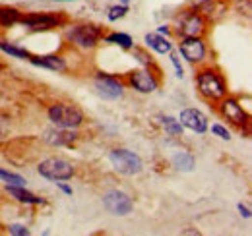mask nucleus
Masks as SVG:
<instances>
[{
  "label": "nucleus",
  "instance_id": "7ed1b4c3",
  "mask_svg": "<svg viewBox=\"0 0 252 236\" xmlns=\"http://www.w3.org/2000/svg\"><path fill=\"white\" fill-rule=\"evenodd\" d=\"M39 175L49 178V180L59 182V180H68V178H72L74 169H72L70 163H66L63 159H47V161H43V163L39 165Z\"/></svg>",
  "mask_w": 252,
  "mask_h": 236
},
{
  "label": "nucleus",
  "instance_id": "9b49d317",
  "mask_svg": "<svg viewBox=\"0 0 252 236\" xmlns=\"http://www.w3.org/2000/svg\"><path fill=\"white\" fill-rule=\"evenodd\" d=\"M59 24V20L57 18H53V16H39V14H32V16H28V18H24L22 20V26L24 28H32V30H49V28H55Z\"/></svg>",
  "mask_w": 252,
  "mask_h": 236
},
{
  "label": "nucleus",
  "instance_id": "4468645a",
  "mask_svg": "<svg viewBox=\"0 0 252 236\" xmlns=\"http://www.w3.org/2000/svg\"><path fill=\"white\" fill-rule=\"evenodd\" d=\"M6 190H8L16 200H20V202H24V204H43V200H41V198L33 196L32 192L24 190L22 186H14V184H10V186H6Z\"/></svg>",
  "mask_w": 252,
  "mask_h": 236
},
{
  "label": "nucleus",
  "instance_id": "9d476101",
  "mask_svg": "<svg viewBox=\"0 0 252 236\" xmlns=\"http://www.w3.org/2000/svg\"><path fill=\"white\" fill-rule=\"evenodd\" d=\"M130 84L134 86L136 91H140V93H152V91H156V88H158L156 80H154L152 74L146 72V70L134 72V74L130 76Z\"/></svg>",
  "mask_w": 252,
  "mask_h": 236
},
{
  "label": "nucleus",
  "instance_id": "6ab92c4d",
  "mask_svg": "<svg viewBox=\"0 0 252 236\" xmlns=\"http://www.w3.org/2000/svg\"><path fill=\"white\" fill-rule=\"evenodd\" d=\"M20 20L18 12L12 8H0V24L2 26H14Z\"/></svg>",
  "mask_w": 252,
  "mask_h": 236
},
{
  "label": "nucleus",
  "instance_id": "dca6fc26",
  "mask_svg": "<svg viewBox=\"0 0 252 236\" xmlns=\"http://www.w3.org/2000/svg\"><path fill=\"white\" fill-rule=\"evenodd\" d=\"M35 64V66H41V68H49V70H59V72H63L64 68H66V64H64L63 59H57V57H32L30 59Z\"/></svg>",
  "mask_w": 252,
  "mask_h": 236
},
{
  "label": "nucleus",
  "instance_id": "20e7f679",
  "mask_svg": "<svg viewBox=\"0 0 252 236\" xmlns=\"http://www.w3.org/2000/svg\"><path fill=\"white\" fill-rule=\"evenodd\" d=\"M198 89L208 99H221L225 95V86L216 72H202L198 76Z\"/></svg>",
  "mask_w": 252,
  "mask_h": 236
},
{
  "label": "nucleus",
  "instance_id": "2eb2a0df",
  "mask_svg": "<svg viewBox=\"0 0 252 236\" xmlns=\"http://www.w3.org/2000/svg\"><path fill=\"white\" fill-rule=\"evenodd\" d=\"M202 31H204V22H202L200 16L192 14V16H189V18L185 20V24H183V33H185V35H189V37H198Z\"/></svg>",
  "mask_w": 252,
  "mask_h": 236
},
{
  "label": "nucleus",
  "instance_id": "b1692460",
  "mask_svg": "<svg viewBox=\"0 0 252 236\" xmlns=\"http://www.w3.org/2000/svg\"><path fill=\"white\" fill-rule=\"evenodd\" d=\"M126 12H128V8H126V6H115V8L111 10V14H109V20H117V18H123Z\"/></svg>",
  "mask_w": 252,
  "mask_h": 236
},
{
  "label": "nucleus",
  "instance_id": "1a4fd4ad",
  "mask_svg": "<svg viewBox=\"0 0 252 236\" xmlns=\"http://www.w3.org/2000/svg\"><path fill=\"white\" fill-rule=\"evenodd\" d=\"M181 55L190 62H198V60L204 59L206 55V49H204V43L198 39V37H187L183 43H181Z\"/></svg>",
  "mask_w": 252,
  "mask_h": 236
},
{
  "label": "nucleus",
  "instance_id": "39448f33",
  "mask_svg": "<svg viewBox=\"0 0 252 236\" xmlns=\"http://www.w3.org/2000/svg\"><path fill=\"white\" fill-rule=\"evenodd\" d=\"M103 202H105V207L113 213V215H128L130 211H132V200L123 194V192H119V190H111V192H107L105 194V198H103Z\"/></svg>",
  "mask_w": 252,
  "mask_h": 236
},
{
  "label": "nucleus",
  "instance_id": "412c9836",
  "mask_svg": "<svg viewBox=\"0 0 252 236\" xmlns=\"http://www.w3.org/2000/svg\"><path fill=\"white\" fill-rule=\"evenodd\" d=\"M163 126H165V130H167L171 136H181V134H183V124H181L179 120H175V118L165 117L163 118Z\"/></svg>",
  "mask_w": 252,
  "mask_h": 236
},
{
  "label": "nucleus",
  "instance_id": "6e6552de",
  "mask_svg": "<svg viewBox=\"0 0 252 236\" xmlns=\"http://www.w3.org/2000/svg\"><path fill=\"white\" fill-rule=\"evenodd\" d=\"M95 88H97V93L101 97H105V99H119V97H123V86L117 80L109 78V76L99 74L95 78Z\"/></svg>",
  "mask_w": 252,
  "mask_h": 236
},
{
  "label": "nucleus",
  "instance_id": "ddd939ff",
  "mask_svg": "<svg viewBox=\"0 0 252 236\" xmlns=\"http://www.w3.org/2000/svg\"><path fill=\"white\" fill-rule=\"evenodd\" d=\"M74 140H76V134L66 132V128L64 130H47L45 132V142L51 144V146H70Z\"/></svg>",
  "mask_w": 252,
  "mask_h": 236
},
{
  "label": "nucleus",
  "instance_id": "f03ea898",
  "mask_svg": "<svg viewBox=\"0 0 252 236\" xmlns=\"http://www.w3.org/2000/svg\"><path fill=\"white\" fill-rule=\"evenodd\" d=\"M109 159H111L113 167H115L121 175L132 177V175H138V173L142 171V159H140L136 153H132V151L115 149V151H111Z\"/></svg>",
  "mask_w": 252,
  "mask_h": 236
},
{
  "label": "nucleus",
  "instance_id": "423d86ee",
  "mask_svg": "<svg viewBox=\"0 0 252 236\" xmlns=\"http://www.w3.org/2000/svg\"><path fill=\"white\" fill-rule=\"evenodd\" d=\"M68 39L78 43L84 49H92V47H95V43L99 39V30L92 28V26H76L68 33Z\"/></svg>",
  "mask_w": 252,
  "mask_h": 236
},
{
  "label": "nucleus",
  "instance_id": "393cba45",
  "mask_svg": "<svg viewBox=\"0 0 252 236\" xmlns=\"http://www.w3.org/2000/svg\"><path fill=\"white\" fill-rule=\"evenodd\" d=\"M212 132H214L216 136H220L221 140H229V138H231L229 132H227L223 126H220V124H214V126H212Z\"/></svg>",
  "mask_w": 252,
  "mask_h": 236
},
{
  "label": "nucleus",
  "instance_id": "cd10ccee",
  "mask_svg": "<svg viewBox=\"0 0 252 236\" xmlns=\"http://www.w3.org/2000/svg\"><path fill=\"white\" fill-rule=\"evenodd\" d=\"M239 211H241V215H243V217H247V219L251 217V211H249V207H245L243 204L239 206Z\"/></svg>",
  "mask_w": 252,
  "mask_h": 236
},
{
  "label": "nucleus",
  "instance_id": "f257e3e1",
  "mask_svg": "<svg viewBox=\"0 0 252 236\" xmlns=\"http://www.w3.org/2000/svg\"><path fill=\"white\" fill-rule=\"evenodd\" d=\"M49 118L55 126L59 128H66V130H72V128H78L82 124V113L76 109V107H70V105H55L49 109Z\"/></svg>",
  "mask_w": 252,
  "mask_h": 236
},
{
  "label": "nucleus",
  "instance_id": "a878e982",
  "mask_svg": "<svg viewBox=\"0 0 252 236\" xmlns=\"http://www.w3.org/2000/svg\"><path fill=\"white\" fill-rule=\"evenodd\" d=\"M10 235H16V236H28L30 231L22 225H10Z\"/></svg>",
  "mask_w": 252,
  "mask_h": 236
},
{
  "label": "nucleus",
  "instance_id": "c85d7f7f",
  "mask_svg": "<svg viewBox=\"0 0 252 236\" xmlns=\"http://www.w3.org/2000/svg\"><path fill=\"white\" fill-rule=\"evenodd\" d=\"M59 188H61V190H63L64 194H68V196H70V194H72V188H68V186H66V184H63V182H61V180H59Z\"/></svg>",
  "mask_w": 252,
  "mask_h": 236
},
{
  "label": "nucleus",
  "instance_id": "c756f323",
  "mask_svg": "<svg viewBox=\"0 0 252 236\" xmlns=\"http://www.w3.org/2000/svg\"><path fill=\"white\" fill-rule=\"evenodd\" d=\"M125 2H128V0H125Z\"/></svg>",
  "mask_w": 252,
  "mask_h": 236
},
{
  "label": "nucleus",
  "instance_id": "bb28decb",
  "mask_svg": "<svg viewBox=\"0 0 252 236\" xmlns=\"http://www.w3.org/2000/svg\"><path fill=\"white\" fill-rule=\"evenodd\" d=\"M171 62L175 64V68H177V76L181 78V76H183V68H181V64H179V59H177L175 55H171Z\"/></svg>",
  "mask_w": 252,
  "mask_h": 236
},
{
  "label": "nucleus",
  "instance_id": "aec40b11",
  "mask_svg": "<svg viewBox=\"0 0 252 236\" xmlns=\"http://www.w3.org/2000/svg\"><path fill=\"white\" fill-rule=\"evenodd\" d=\"M107 43L121 45L123 49H130V47H132V39H130V35H126V33H111V35L107 37Z\"/></svg>",
  "mask_w": 252,
  "mask_h": 236
},
{
  "label": "nucleus",
  "instance_id": "a211bd4d",
  "mask_svg": "<svg viewBox=\"0 0 252 236\" xmlns=\"http://www.w3.org/2000/svg\"><path fill=\"white\" fill-rule=\"evenodd\" d=\"M173 165L179 169V171H192L194 167V157L189 153H179L173 157Z\"/></svg>",
  "mask_w": 252,
  "mask_h": 236
},
{
  "label": "nucleus",
  "instance_id": "0eeeda50",
  "mask_svg": "<svg viewBox=\"0 0 252 236\" xmlns=\"http://www.w3.org/2000/svg\"><path fill=\"white\" fill-rule=\"evenodd\" d=\"M179 122L183 126H187L189 130L196 132V134H204L208 130V118L204 117V113L196 111V109H187L181 113V118Z\"/></svg>",
  "mask_w": 252,
  "mask_h": 236
},
{
  "label": "nucleus",
  "instance_id": "f8f14e48",
  "mask_svg": "<svg viewBox=\"0 0 252 236\" xmlns=\"http://www.w3.org/2000/svg\"><path fill=\"white\" fill-rule=\"evenodd\" d=\"M221 111H223V115H225V117L229 118L231 122H235V124H245V122H247V115H245L243 107H241L237 101H233V99L223 101Z\"/></svg>",
  "mask_w": 252,
  "mask_h": 236
},
{
  "label": "nucleus",
  "instance_id": "4be33fe9",
  "mask_svg": "<svg viewBox=\"0 0 252 236\" xmlns=\"http://www.w3.org/2000/svg\"><path fill=\"white\" fill-rule=\"evenodd\" d=\"M0 51H4V53L10 55V57H16V59H30V55H28L26 51H22V49H18V47H12V45H8V43H0Z\"/></svg>",
  "mask_w": 252,
  "mask_h": 236
},
{
  "label": "nucleus",
  "instance_id": "f3484780",
  "mask_svg": "<svg viewBox=\"0 0 252 236\" xmlns=\"http://www.w3.org/2000/svg\"><path fill=\"white\" fill-rule=\"evenodd\" d=\"M146 43H148L154 51H158L159 55L171 53V43H169V41H165L163 37L156 35V33H148V35H146Z\"/></svg>",
  "mask_w": 252,
  "mask_h": 236
},
{
  "label": "nucleus",
  "instance_id": "5701e85b",
  "mask_svg": "<svg viewBox=\"0 0 252 236\" xmlns=\"http://www.w3.org/2000/svg\"><path fill=\"white\" fill-rule=\"evenodd\" d=\"M0 178L6 180V182H10V184H14V186H24L26 184V180L20 177V175H14V173L2 171V169H0Z\"/></svg>",
  "mask_w": 252,
  "mask_h": 236
}]
</instances>
